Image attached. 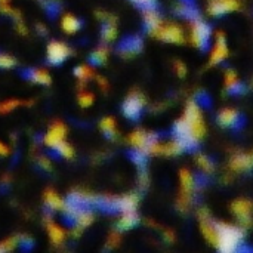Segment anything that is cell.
<instances>
[{
	"label": "cell",
	"instance_id": "obj_1",
	"mask_svg": "<svg viewBox=\"0 0 253 253\" xmlns=\"http://www.w3.org/2000/svg\"><path fill=\"white\" fill-rule=\"evenodd\" d=\"M70 55V47L62 43V42H58V40H53L49 43L47 46V50H46V58H47V62L53 67H58L61 64L65 62V59L68 58Z\"/></svg>",
	"mask_w": 253,
	"mask_h": 253
},
{
	"label": "cell",
	"instance_id": "obj_2",
	"mask_svg": "<svg viewBox=\"0 0 253 253\" xmlns=\"http://www.w3.org/2000/svg\"><path fill=\"white\" fill-rule=\"evenodd\" d=\"M67 126L62 122H55L44 135V144L50 148H58L62 142H65Z\"/></svg>",
	"mask_w": 253,
	"mask_h": 253
},
{
	"label": "cell",
	"instance_id": "obj_3",
	"mask_svg": "<svg viewBox=\"0 0 253 253\" xmlns=\"http://www.w3.org/2000/svg\"><path fill=\"white\" fill-rule=\"evenodd\" d=\"M43 200H44L46 208L50 209V211H53V212H56V211H64V208H65V205H67V203L56 194V191H53L52 188H47V190L44 191Z\"/></svg>",
	"mask_w": 253,
	"mask_h": 253
},
{
	"label": "cell",
	"instance_id": "obj_4",
	"mask_svg": "<svg viewBox=\"0 0 253 253\" xmlns=\"http://www.w3.org/2000/svg\"><path fill=\"white\" fill-rule=\"evenodd\" d=\"M46 230H47V236L52 242V245L55 246H61L65 240V231L62 230V227H59L56 222H53L52 219H47L46 222Z\"/></svg>",
	"mask_w": 253,
	"mask_h": 253
},
{
	"label": "cell",
	"instance_id": "obj_5",
	"mask_svg": "<svg viewBox=\"0 0 253 253\" xmlns=\"http://www.w3.org/2000/svg\"><path fill=\"white\" fill-rule=\"evenodd\" d=\"M22 77H25L27 80L37 83V84H49L50 83V76L43 71V70H34V68H28L25 71L21 73Z\"/></svg>",
	"mask_w": 253,
	"mask_h": 253
},
{
	"label": "cell",
	"instance_id": "obj_6",
	"mask_svg": "<svg viewBox=\"0 0 253 253\" xmlns=\"http://www.w3.org/2000/svg\"><path fill=\"white\" fill-rule=\"evenodd\" d=\"M208 39H209V27L202 22H196L193 28V42L199 47H205V44L208 43Z\"/></svg>",
	"mask_w": 253,
	"mask_h": 253
},
{
	"label": "cell",
	"instance_id": "obj_7",
	"mask_svg": "<svg viewBox=\"0 0 253 253\" xmlns=\"http://www.w3.org/2000/svg\"><path fill=\"white\" fill-rule=\"evenodd\" d=\"M61 25H62V30H64L65 33L73 34V33H77V31L82 28V25H83V24H82V21H80L79 18H76L74 15L67 13V15L62 18Z\"/></svg>",
	"mask_w": 253,
	"mask_h": 253
},
{
	"label": "cell",
	"instance_id": "obj_8",
	"mask_svg": "<svg viewBox=\"0 0 253 253\" xmlns=\"http://www.w3.org/2000/svg\"><path fill=\"white\" fill-rule=\"evenodd\" d=\"M237 6H239V3L236 0H213L212 4H211V12L216 15V13L233 10Z\"/></svg>",
	"mask_w": 253,
	"mask_h": 253
},
{
	"label": "cell",
	"instance_id": "obj_9",
	"mask_svg": "<svg viewBox=\"0 0 253 253\" xmlns=\"http://www.w3.org/2000/svg\"><path fill=\"white\" fill-rule=\"evenodd\" d=\"M159 36L166 42H181L182 40L181 30L176 25L165 27L163 30H159Z\"/></svg>",
	"mask_w": 253,
	"mask_h": 253
},
{
	"label": "cell",
	"instance_id": "obj_10",
	"mask_svg": "<svg viewBox=\"0 0 253 253\" xmlns=\"http://www.w3.org/2000/svg\"><path fill=\"white\" fill-rule=\"evenodd\" d=\"M227 53H228V50H227V46H225V40H224V37H221V40L216 43L215 50L212 53V64L222 61L227 56Z\"/></svg>",
	"mask_w": 253,
	"mask_h": 253
},
{
	"label": "cell",
	"instance_id": "obj_11",
	"mask_svg": "<svg viewBox=\"0 0 253 253\" xmlns=\"http://www.w3.org/2000/svg\"><path fill=\"white\" fill-rule=\"evenodd\" d=\"M21 105L19 99H6L3 102H0V114H7L10 111H13L15 108H18Z\"/></svg>",
	"mask_w": 253,
	"mask_h": 253
},
{
	"label": "cell",
	"instance_id": "obj_12",
	"mask_svg": "<svg viewBox=\"0 0 253 253\" xmlns=\"http://www.w3.org/2000/svg\"><path fill=\"white\" fill-rule=\"evenodd\" d=\"M21 237H9L6 240H3L0 243V253H9L16 248V245L19 243Z\"/></svg>",
	"mask_w": 253,
	"mask_h": 253
},
{
	"label": "cell",
	"instance_id": "obj_13",
	"mask_svg": "<svg viewBox=\"0 0 253 253\" xmlns=\"http://www.w3.org/2000/svg\"><path fill=\"white\" fill-rule=\"evenodd\" d=\"M116 37V25L113 22H105L102 27V39L110 42Z\"/></svg>",
	"mask_w": 253,
	"mask_h": 253
},
{
	"label": "cell",
	"instance_id": "obj_14",
	"mask_svg": "<svg viewBox=\"0 0 253 253\" xmlns=\"http://www.w3.org/2000/svg\"><path fill=\"white\" fill-rule=\"evenodd\" d=\"M105 58H107V50L104 47H99L90 55V62L95 65H101V64H104Z\"/></svg>",
	"mask_w": 253,
	"mask_h": 253
},
{
	"label": "cell",
	"instance_id": "obj_15",
	"mask_svg": "<svg viewBox=\"0 0 253 253\" xmlns=\"http://www.w3.org/2000/svg\"><path fill=\"white\" fill-rule=\"evenodd\" d=\"M56 151H58V154H59L61 157H64V159H73V157H74V150H73V147H71L70 144H67V142H62V144L56 148Z\"/></svg>",
	"mask_w": 253,
	"mask_h": 253
},
{
	"label": "cell",
	"instance_id": "obj_16",
	"mask_svg": "<svg viewBox=\"0 0 253 253\" xmlns=\"http://www.w3.org/2000/svg\"><path fill=\"white\" fill-rule=\"evenodd\" d=\"M15 65H16V61L10 55H6V53L0 52V68L9 70V68H13Z\"/></svg>",
	"mask_w": 253,
	"mask_h": 253
},
{
	"label": "cell",
	"instance_id": "obj_17",
	"mask_svg": "<svg viewBox=\"0 0 253 253\" xmlns=\"http://www.w3.org/2000/svg\"><path fill=\"white\" fill-rule=\"evenodd\" d=\"M74 74H76V77L80 79V80H87L89 77H92V70L82 65V67H76Z\"/></svg>",
	"mask_w": 253,
	"mask_h": 253
},
{
	"label": "cell",
	"instance_id": "obj_18",
	"mask_svg": "<svg viewBox=\"0 0 253 253\" xmlns=\"http://www.w3.org/2000/svg\"><path fill=\"white\" fill-rule=\"evenodd\" d=\"M92 101H93V96L90 93H82L79 98V102L82 107H89L92 104Z\"/></svg>",
	"mask_w": 253,
	"mask_h": 253
},
{
	"label": "cell",
	"instance_id": "obj_19",
	"mask_svg": "<svg viewBox=\"0 0 253 253\" xmlns=\"http://www.w3.org/2000/svg\"><path fill=\"white\" fill-rule=\"evenodd\" d=\"M9 154H10V150H9V147L0 141V157H7Z\"/></svg>",
	"mask_w": 253,
	"mask_h": 253
},
{
	"label": "cell",
	"instance_id": "obj_20",
	"mask_svg": "<svg viewBox=\"0 0 253 253\" xmlns=\"http://www.w3.org/2000/svg\"><path fill=\"white\" fill-rule=\"evenodd\" d=\"M40 163H42V168H43V169H46V170H50V169H52V165H50V162H49L47 159L44 160V157H42Z\"/></svg>",
	"mask_w": 253,
	"mask_h": 253
},
{
	"label": "cell",
	"instance_id": "obj_21",
	"mask_svg": "<svg viewBox=\"0 0 253 253\" xmlns=\"http://www.w3.org/2000/svg\"><path fill=\"white\" fill-rule=\"evenodd\" d=\"M132 1H135V3L139 4V6H147V7H148L154 0H132Z\"/></svg>",
	"mask_w": 253,
	"mask_h": 253
},
{
	"label": "cell",
	"instance_id": "obj_22",
	"mask_svg": "<svg viewBox=\"0 0 253 253\" xmlns=\"http://www.w3.org/2000/svg\"><path fill=\"white\" fill-rule=\"evenodd\" d=\"M1 1H6V0H1Z\"/></svg>",
	"mask_w": 253,
	"mask_h": 253
}]
</instances>
